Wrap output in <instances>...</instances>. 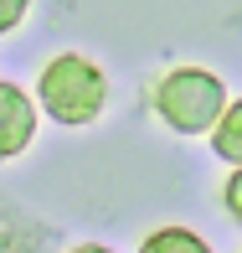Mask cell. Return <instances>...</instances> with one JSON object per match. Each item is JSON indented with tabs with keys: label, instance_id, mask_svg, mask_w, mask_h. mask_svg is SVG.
Returning a JSON list of instances; mask_svg holds the SVG:
<instances>
[{
	"label": "cell",
	"instance_id": "obj_6",
	"mask_svg": "<svg viewBox=\"0 0 242 253\" xmlns=\"http://www.w3.org/2000/svg\"><path fill=\"white\" fill-rule=\"evenodd\" d=\"M26 10H31V0H0V37L16 31L21 21H26Z\"/></svg>",
	"mask_w": 242,
	"mask_h": 253
},
{
	"label": "cell",
	"instance_id": "obj_1",
	"mask_svg": "<svg viewBox=\"0 0 242 253\" xmlns=\"http://www.w3.org/2000/svg\"><path fill=\"white\" fill-rule=\"evenodd\" d=\"M36 98H41V109H47V119L67 124V129H83V124H93L103 114V103H108V78H103L98 62H88V57H77V52H62V57H52V62L41 67Z\"/></svg>",
	"mask_w": 242,
	"mask_h": 253
},
{
	"label": "cell",
	"instance_id": "obj_4",
	"mask_svg": "<svg viewBox=\"0 0 242 253\" xmlns=\"http://www.w3.org/2000/svg\"><path fill=\"white\" fill-rule=\"evenodd\" d=\"M211 150H216V160H232V166H242V98L227 103V114L216 119V129H211Z\"/></svg>",
	"mask_w": 242,
	"mask_h": 253
},
{
	"label": "cell",
	"instance_id": "obj_3",
	"mask_svg": "<svg viewBox=\"0 0 242 253\" xmlns=\"http://www.w3.org/2000/svg\"><path fill=\"white\" fill-rule=\"evenodd\" d=\"M36 140V103L26 88L0 83V160H16Z\"/></svg>",
	"mask_w": 242,
	"mask_h": 253
},
{
	"label": "cell",
	"instance_id": "obj_7",
	"mask_svg": "<svg viewBox=\"0 0 242 253\" xmlns=\"http://www.w3.org/2000/svg\"><path fill=\"white\" fill-rule=\"evenodd\" d=\"M222 202H227V212L242 222V166H232V176H227V186H222Z\"/></svg>",
	"mask_w": 242,
	"mask_h": 253
},
{
	"label": "cell",
	"instance_id": "obj_5",
	"mask_svg": "<svg viewBox=\"0 0 242 253\" xmlns=\"http://www.w3.org/2000/svg\"><path fill=\"white\" fill-rule=\"evenodd\" d=\"M139 253H211V243L191 227H155L139 243Z\"/></svg>",
	"mask_w": 242,
	"mask_h": 253
},
{
	"label": "cell",
	"instance_id": "obj_8",
	"mask_svg": "<svg viewBox=\"0 0 242 253\" xmlns=\"http://www.w3.org/2000/svg\"><path fill=\"white\" fill-rule=\"evenodd\" d=\"M72 253H113V248H103V243H77Z\"/></svg>",
	"mask_w": 242,
	"mask_h": 253
},
{
	"label": "cell",
	"instance_id": "obj_2",
	"mask_svg": "<svg viewBox=\"0 0 242 253\" xmlns=\"http://www.w3.org/2000/svg\"><path fill=\"white\" fill-rule=\"evenodd\" d=\"M149 103L160 124H170L175 134H211L216 119L227 114V88L211 67H170L155 83Z\"/></svg>",
	"mask_w": 242,
	"mask_h": 253
}]
</instances>
